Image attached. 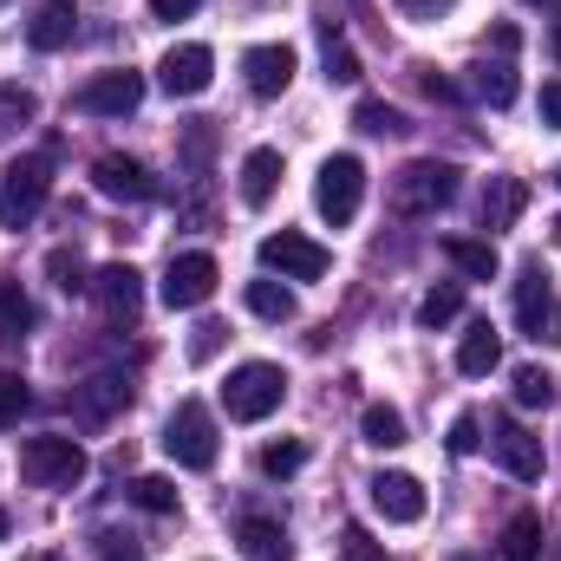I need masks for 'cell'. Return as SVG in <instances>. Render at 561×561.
<instances>
[{
    "mask_svg": "<svg viewBox=\"0 0 561 561\" xmlns=\"http://www.w3.org/2000/svg\"><path fill=\"white\" fill-rule=\"evenodd\" d=\"M216 255H203V249H196V255H176V262H170V268H163V307H176V313H183V307H203V300H209V294H216Z\"/></svg>",
    "mask_w": 561,
    "mask_h": 561,
    "instance_id": "11",
    "label": "cell"
},
{
    "mask_svg": "<svg viewBox=\"0 0 561 561\" xmlns=\"http://www.w3.org/2000/svg\"><path fill=\"white\" fill-rule=\"evenodd\" d=\"M353 125H359L366 138H399V131H405V118H399L386 99H359V105H353Z\"/></svg>",
    "mask_w": 561,
    "mask_h": 561,
    "instance_id": "30",
    "label": "cell"
},
{
    "mask_svg": "<svg viewBox=\"0 0 561 561\" xmlns=\"http://www.w3.org/2000/svg\"><path fill=\"white\" fill-rule=\"evenodd\" d=\"M280 399H287V373H280V366H268V359L236 366V373H229V386H222V405H229V419H236V424L275 419Z\"/></svg>",
    "mask_w": 561,
    "mask_h": 561,
    "instance_id": "1",
    "label": "cell"
},
{
    "mask_svg": "<svg viewBox=\"0 0 561 561\" xmlns=\"http://www.w3.org/2000/svg\"><path fill=\"white\" fill-rule=\"evenodd\" d=\"M359 196H366V163H359L353 150L327 157V163H320V176H313V209H320L333 229H346V222L359 216Z\"/></svg>",
    "mask_w": 561,
    "mask_h": 561,
    "instance_id": "4",
    "label": "cell"
},
{
    "mask_svg": "<svg viewBox=\"0 0 561 561\" xmlns=\"http://www.w3.org/2000/svg\"><path fill=\"white\" fill-rule=\"evenodd\" d=\"M85 470H92V463H85V450H79L72 437H59V431H53V437H26V444H20V477H26L33 490H79V483H85Z\"/></svg>",
    "mask_w": 561,
    "mask_h": 561,
    "instance_id": "2",
    "label": "cell"
},
{
    "mask_svg": "<svg viewBox=\"0 0 561 561\" xmlns=\"http://www.w3.org/2000/svg\"><path fill=\"white\" fill-rule=\"evenodd\" d=\"M53 196V157H13L7 176H0V229H26Z\"/></svg>",
    "mask_w": 561,
    "mask_h": 561,
    "instance_id": "3",
    "label": "cell"
},
{
    "mask_svg": "<svg viewBox=\"0 0 561 561\" xmlns=\"http://www.w3.org/2000/svg\"><path fill=\"white\" fill-rule=\"evenodd\" d=\"M118 399H131V386H125V379H92V392H85V419H105Z\"/></svg>",
    "mask_w": 561,
    "mask_h": 561,
    "instance_id": "39",
    "label": "cell"
},
{
    "mask_svg": "<svg viewBox=\"0 0 561 561\" xmlns=\"http://www.w3.org/2000/svg\"><path fill=\"white\" fill-rule=\"evenodd\" d=\"M359 431H366L373 450H399V444H405V412H399V405H366V412H359Z\"/></svg>",
    "mask_w": 561,
    "mask_h": 561,
    "instance_id": "23",
    "label": "cell"
},
{
    "mask_svg": "<svg viewBox=\"0 0 561 561\" xmlns=\"http://www.w3.org/2000/svg\"><path fill=\"white\" fill-rule=\"evenodd\" d=\"M496 366H503V340H496L490 320H477V327L457 340V373H463V379H490Z\"/></svg>",
    "mask_w": 561,
    "mask_h": 561,
    "instance_id": "18",
    "label": "cell"
},
{
    "mask_svg": "<svg viewBox=\"0 0 561 561\" xmlns=\"http://www.w3.org/2000/svg\"><path fill=\"white\" fill-rule=\"evenodd\" d=\"M157 79H163L170 99H196V92H209V79H216V53H209V46H170L163 66H157Z\"/></svg>",
    "mask_w": 561,
    "mask_h": 561,
    "instance_id": "12",
    "label": "cell"
},
{
    "mask_svg": "<svg viewBox=\"0 0 561 561\" xmlns=\"http://www.w3.org/2000/svg\"><path fill=\"white\" fill-rule=\"evenodd\" d=\"M163 450L183 463V470H209L216 463V419H209V405H196V399H183L170 424H163Z\"/></svg>",
    "mask_w": 561,
    "mask_h": 561,
    "instance_id": "6",
    "label": "cell"
},
{
    "mask_svg": "<svg viewBox=\"0 0 561 561\" xmlns=\"http://www.w3.org/2000/svg\"><path fill=\"white\" fill-rule=\"evenodd\" d=\"M450 196H457V163L419 157L392 176V209H405V216H437Z\"/></svg>",
    "mask_w": 561,
    "mask_h": 561,
    "instance_id": "5",
    "label": "cell"
},
{
    "mask_svg": "<svg viewBox=\"0 0 561 561\" xmlns=\"http://www.w3.org/2000/svg\"><path fill=\"white\" fill-rule=\"evenodd\" d=\"M242 79L255 99H280L294 85V46L287 39H268V46H249L242 53Z\"/></svg>",
    "mask_w": 561,
    "mask_h": 561,
    "instance_id": "14",
    "label": "cell"
},
{
    "mask_svg": "<svg viewBox=\"0 0 561 561\" xmlns=\"http://www.w3.org/2000/svg\"><path fill=\"white\" fill-rule=\"evenodd\" d=\"M444 255H450V268H457V275H470V280H496V268H503L490 242H463V236H450V242H444Z\"/></svg>",
    "mask_w": 561,
    "mask_h": 561,
    "instance_id": "22",
    "label": "cell"
},
{
    "mask_svg": "<svg viewBox=\"0 0 561 561\" xmlns=\"http://www.w3.org/2000/svg\"><path fill=\"white\" fill-rule=\"evenodd\" d=\"M33 300H26V287L20 280H0V340H20V333H33Z\"/></svg>",
    "mask_w": 561,
    "mask_h": 561,
    "instance_id": "25",
    "label": "cell"
},
{
    "mask_svg": "<svg viewBox=\"0 0 561 561\" xmlns=\"http://www.w3.org/2000/svg\"><path fill=\"white\" fill-rule=\"evenodd\" d=\"M92 183H99V196H112V203H150V196H157V176L144 170L138 157H118V150H105V157L92 163Z\"/></svg>",
    "mask_w": 561,
    "mask_h": 561,
    "instance_id": "13",
    "label": "cell"
},
{
    "mask_svg": "<svg viewBox=\"0 0 561 561\" xmlns=\"http://www.w3.org/2000/svg\"><path fill=\"white\" fill-rule=\"evenodd\" d=\"M536 556H542V516L523 510V516H510V529H503V561H536Z\"/></svg>",
    "mask_w": 561,
    "mask_h": 561,
    "instance_id": "24",
    "label": "cell"
},
{
    "mask_svg": "<svg viewBox=\"0 0 561 561\" xmlns=\"http://www.w3.org/2000/svg\"><path fill=\"white\" fill-rule=\"evenodd\" d=\"M39 561H53V556H39Z\"/></svg>",
    "mask_w": 561,
    "mask_h": 561,
    "instance_id": "51",
    "label": "cell"
},
{
    "mask_svg": "<svg viewBox=\"0 0 561 561\" xmlns=\"http://www.w3.org/2000/svg\"><path fill=\"white\" fill-rule=\"evenodd\" d=\"M516 327L529 340H561V307H556V280L542 262H523L516 268Z\"/></svg>",
    "mask_w": 561,
    "mask_h": 561,
    "instance_id": "7",
    "label": "cell"
},
{
    "mask_svg": "<svg viewBox=\"0 0 561 561\" xmlns=\"http://www.w3.org/2000/svg\"><path fill=\"white\" fill-rule=\"evenodd\" d=\"M542 125H549V131H561V79H549V85H542Z\"/></svg>",
    "mask_w": 561,
    "mask_h": 561,
    "instance_id": "44",
    "label": "cell"
},
{
    "mask_svg": "<svg viewBox=\"0 0 561 561\" xmlns=\"http://www.w3.org/2000/svg\"><path fill=\"white\" fill-rule=\"evenodd\" d=\"M92 300H99V313H105L112 327H131L144 313V275L131 262H112V268L92 275Z\"/></svg>",
    "mask_w": 561,
    "mask_h": 561,
    "instance_id": "10",
    "label": "cell"
},
{
    "mask_svg": "<svg viewBox=\"0 0 561 561\" xmlns=\"http://www.w3.org/2000/svg\"><path fill=\"white\" fill-rule=\"evenodd\" d=\"M216 346H222V327H216V320H203V327H196V340H190V353H196V359H209Z\"/></svg>",
    "mask_w": 561,
    "mask_h": 561,
    "instance_id": "41",
    "label": "cell"
},
{
    "mask_svg": "<svg viewBox=\"0 0 561 561\" xmlns=\"http://www.w3.org/2000/svg\"><path fill=\"white\" fill-rule=\"evenodd\" d=\"M249 313L255 320H294V287H280V280H249Z\"/></svg>",
    "mask_w": 561,
    "mask_h": 561,
    "instance_id": "27",
    "label": "cell"
},
{
    "mask_svg": "<svg viewBox=\"0 0 561 561\" xmlns=\"http://www.w3.org/2000/svg\"><path fill=\"white\" fill-rule=\"evenodd\" d=\"M236 542H242V556H249V561H294L287 529H280V523H268V516H249V523L236 529Z\"/></svg>",
    "mask_w": 561,
    "mask_h": 561,
    "instance_id": "20",
    "label": "cell"
},
{
    "mask_svg": "<svg viewBox=\"0 0 561 561\" xmlns=\"http://www.w3.org/2000/svg\"><path fill=\"white\" fill-rule=\"evenodd\" d=\"M209 150H216V125H209V118L183 125V163H190V170H203V163H209Z\"/></svg>",
    "mask_w": 561,
    "mask_h": 561,
    "instance_id": "37",
    "label": "cell"
},
{
    "mask_svg": "<svg viewBox=\"0 0 561 561\" xmlns=\"http://www.w3.org/2000/svg\"><path fill=\"white\" fill-rule=\"evenodd\" d=\"M72 26H79V7L72 0H39V13L26 20V46L33 53H59L72 39Z\"/></svg>",
    "mask_w": 561,
    "mask_h": 561,
    "instance_id": "17",
    "label": "cell"
},
{
    "mask_svg": "<svg viewBox=\"0 0 561 561\" xmlns=\"http://www.w3.org/2000/svg\"><path fill=\"white\" fill-rule=\"evenodd\" d=\"M0 542H7V516H0Z\"/></svg>",
    "mask_w": 561,
    "mask_h": 561,
    "instance_id": "47",
    "label": "cell"
},
{
    "mask_svg": "<svg viewBox=\"0 0 561 561\" xmlns=\"http://www.w3.org/2000/svg\"><path fill=\"white\" fill-rule=\"evenodd\" d=\"M477 444H483V419H477V412H457V424H450V450L470 457Z\"/></svg>",
    "mask_w": 561,
    "mask_h": 561,
    "instance_id": "40",
    "label": "cell"
},
{
    "mask_svg": "<svg viewBox=\"0 0 561 561\" xmlns=\"http://www.w3.org/2000/svg\"><path fill=\"white\" fill-rule=\"evenodd\" d=\"M33 405V392H26V379L20 373H0V431L7 424H20V412Z\"/></svg>",
    "mask_w": 561,
    "mask_h": 561,
    "instance_id": "36",
    "label": "cell"
},
{
    "mask_svg": "<svg viewBox=\"0 0 561 561\" xmlns=\"http://www.w3.org/2000/svg\"><path fill=\"white\" fill-rule=\"evenodd\" d=\"M262 268H275L280 280H320L333 268V255L320 242H307L300 229H275V236H262Z\"/></svg>",
    "mask_w": 561,
    "mask_h": 561,
    "instance_id": "8",
    "label": "cell"
},
{
    "mask_svg": "<svg viewBox=\"0 0 561 561\" xmlns=\"http://www.w3.org/2000/svg\"><path fill=\"white\" fill-rule=\"evenodd\" d=\"M556 183H561V170H556Z\"/></svg>",
    "mask_w": 561,
    "mask_h": 561,
    "instance_id": "50",
    "label": "cell"
},
{
    "mask_svg": "<svg viewBox=\"0 0 561 561\" xmlns=\"http://www.w3.org/2000/svg\"><path fill=\"white\" fill-rule=\"evenodd\" d=\"M373 510H379L386 523H419L424 516V483L412 470H379V477H373Z\"/></svg>",
    "mask_w": 561,
    "mask_h": 561,
    "instance_id": "16",
    "label": "cell"
},
{
    "mask_svg": "<svg viewBox=\"0 0 561 561\" xmlns=\"http://www.w3.org/2000/svg\"><path fill=\"white\" fill-rule=\"evenodd\" d=\"M523 216V183L516 176H490V190H483V229H510Z\"/></svg>",
    "mask_w": 561,
    "mask_h": 561,
    "instance_id": "21",
    "label": "cell"
},
{
    "mask_svg": "<svg viewBox=\"0 0 561 561\" xmlns=\"http://www.w3.org/2000/svg\"><path fill=\"white\" fill-rule=\"evenodd\" d=\"M405 7H419V13H424V0H405Z\"/></svg>",
    "mask_w": 561,
    "mask_h": 561,
    "instance_id": "49",
    "label": "cell"
},
{
    "mask_svg": "<svg viewBox=\"0 0 561 561\" xmlns=\"http://www.w3.org/2000/svg\"><path fill=\"white\" fill-rule=\"evenodd\" d=\"M275 190H280V150L262 144V150H249V157H242V203H249V209H268V203H275Z\"/></svg>",
    "mask_w": 561,
    "mask_h": 561,
    "instance_id": "19",
    "label": "cell"
},
{
    "mask_svg": "<svg viewBox=\"0 0 561 561\" xmlns=\"http://www.w3.org/2000/svg\"><path fill=\"white\" fill-rule=\"evenodd\" d=\"M33 112H39V99L26 85H0V138L20 131V125H33Z\"/></svg>",
    "mask_w": 561,
    "mask_h": 561,
    "instance_id": "33",
    "label": "cell"
},
{
    "mask_svg": "<svg viewBox=\"0 0 561 561\" xmlns=\"http://www.w3.org/2000/svg\"><path fill=\"white\" fill-rule=\"evenodd\" d=\"M346 561H386V556L373 549V536H366V529H346Z\"/></svg>",
    "mask_w": 561,
    "mask_h": 561,
    "instance_id": "42",
    "label": "cell"
},
{
    "mask_svg": "<svg viewBox=\"0 0 561 561\" xmlns=\"http://www.w3.org/2000/svg\"><path fill=\"white\" fill-rule=\"evenodd\" d=\"M549 399H556V379H549L542 366H523V373H516V405L536 412V405H549Z\"/></svg>",
    "mask_w": 561,
    "mask_h": 561,
    "instance_id": "34",
    "label": "cell"
},
{
    "mask_svg": "<svg viewBox=\"0 0 561 561\" xmlns=\"http://www.w3.org/2000/svg\"><path fill=\"white\" fill-rule=\"evenodd\" d=\"M529 7H556V0H529Z\"/></svg>",
    "mask_w": 561,
    "mask_h": 561,
    "instance_id": "48",
    "label": "cell"
},
{
    "mask_svg": "<svg viewBox=\"0 0 561 561\" xmlns=\"http://www.w3.org/2000/svg\"><path fill=\"white\" fill-rule=\"evenodd\" d=\"M556 59H561V20H556Z\"/></svg>",
    "mask_w": 561,
    "mask_h": 561,
    "instance_id": "46",
    "label": "cell"
},
{
    "mask_svg": "<svg viewBox=\"0 0 561 561\" xmlns=\"http://www.w3.org/2000/svg\"><path fill=\"white\" fill-rule=\"evenodd\" d=\"M477 92H483V99L503 112V105L516 99V66H510V59H490V66H477Z\"/></svg>",
    "mask_w": 561,
    "mask_h": 561,
    "instance_id": "31",
    "label": "cell"
},
{
    "mask_svg": "<svg viewBox=\"0 0 561 561\" xmlns=\"http://www.w3.org/2000/svg\"><path fill=\"white\" fill-rule=\"evenodd\" d=\"M196 7H203V0H150V13H157V20H190Z\"/></svg>",
    "mask_w": 561,
    "mask_h": 561,
    "instance_id": "45",
    "label": "cell"
},
{
    "mask_svg": "<svg viewBox=\"0 0 561 561\" xmlns=\"http://www.w3.org/2000/svg\"><path fill=\"white\" fill-rule=\"evenodd\" d=\"M131 503L150 510V516H176V483L170 477H138L131 483Z\"/></svg>",
    "mask_w": 561,
    "mask_h": 561,
    "instance_id": "32",
    "label": "cell"
},
{
    "mask_svg": "<svg viewBox=\"0 0 561 561\" xmlns=\"http://www.w3.org/2000/svg\"><path fill=\"white\" fill-rule=\"evenodd\" d=\"M46 275H53L59 294H92V275H85V255L79 249H53L46 255Z\"/></svg>",
    "mask_w": 561,
    "mask_h": 561,
    "instance_id": "28",
    "label": "cell"
},
{
    "mask_svg": "<svg viewBox=\"0 0 561 561\" xmlns=\"http://www.w3.org/2000/svg\"><path fill=\"white\" fill-rule=\"evenodd\" d=\"M419 85H424V99H444V105H457V85H450V79H437L431 66L419 72Z\"/></svg>",
    "mask_w": 561,
    "mask_h": 561,
    "instance_id": "43",
    "label": "cell"
},
{
    "mask_svg": "<svg viewBox=\"0 0 561 561\" xmlns=\"http://www.w3.org/2000/svg\"><path fill=\"white\" fill-rule=\"evenodd\" d=\"M457 313H463V287H457V280H450V287H431V294L419 300V327H431V333L450 327Z\"/></svg>",
    "mask_w": 561,
    "mask_h": 561,
    "instance_id": "29",
    "label": "cell"
},
{
    "mask_svg": "<svg viewBox=\"0 0 561 561\" xmlns=\"http://www.w3.org/2000/svg\"><path fill=\"white\" fill-rule=\"evenodd\" d=\"M72 105H79L85 118H125V112L144 105V79L138 72H99V79H85V85L72 92Z\"/></svg>",
    "mask_w": 561,
    "mask_h": 561,
    "instance_id": "9",
    "label": "cell"
},
{
    "mask_svg": "<svg viewBox=\"0 0 561 561\" xmlns=\"http://www.w3.org/2000/svg\"><path fill=\"white\" fill-rule=\"evenodd\" d=\"M300 463H307V444H294V437H287V444H268V450H262V470H268V477H294Z\"/></svg>",
    "mask_w": 561,
    "mask_h": 561,
    "instance_id": "38",
    "label": "cell"
},
{
    "mask_svg": "<svg viewBox=\"0 0 561 561\" xmlns=\"http://www.w3.org/2000/svg\"><path fill=\"white\" fill-rule=\"evenodd\" d=\"M490 450H496V463H503L516 483H536V477H542V437H536V431H523L516 419H496Z\"/></svg>",
    "mask_w": 561,
    "mask_h": 561,
    "instance_id": "15",
    "label": "cell"
},
{
    "mask_svg": "<svg viewBox=\"0 0 561 561\" xmlns=\"http://www.w3.org/2000/svg\"><path fill=\"white\" fill-rule=\"evenodd\" d=\"M320 33H327V79L333 85H359V53L340 39V26H333V13L320 20Z\"/></svg>",
    "mask_w": 561,
    "mask_h": 561,
    "instance_id": "26",
    "label": "cell"
},
{
    "mask_svg": "<svg viewBox=\"0 0 561 561\" xmlns=\"http://www.w3.org/2000/svg\"><path fill=\"white\" fill-rule=\"evenodd\" d=\"M92 556L99 561H144V549H138V536H125V529H99L92 536Z\"/></svg>",
    "mask_w": 561,
    "mask_h": 561,
    "instance_id": "35",
    "label": "cell"
}]
</instances>
